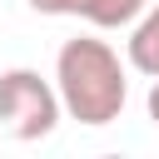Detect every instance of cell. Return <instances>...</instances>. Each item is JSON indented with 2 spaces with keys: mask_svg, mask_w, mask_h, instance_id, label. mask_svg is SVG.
Returning a JSON list of instances; mask_svg holds the SVG:
<instances>
[{
  "mask_svg": "<svg viewBox=\"0 0 159 159\" xmlns=\"http://www.w3.org/2000/svg\"><path fill=\"white\" fill-rule=\"evenodd\" d=\"M55 89H60V109L80 124H94V129L114 124L124 99H129V80H124V65H119L114 45H104L94 35H80V40L60 45Z\"/></svg>",
  "mask_w": 159,
  "mask_h": 159,
  "instance_id": "cell-1",
  "label": "cell"
},
{
  "mask_svg": "<svg viewBox=\"0 0 159 159\" xmlns=\"http://www.w3.org/2000/svg\"><path fill=\"white\" fill-rule=\"evenodd\" d=\"M55 124H60V89L40 80V70H25V65L5 70L0 75V129L30 144V139L55 134Z\"/></svg>",
  "mask_w": 159,
  "mask_h": 159,
  "instance_id": "cell-2",
  "label": "cell"
},
{
  "mask_svg": "<svg viewBox=\"0 0 159 159\" xmlns=\"http://www.w3.org/2000/svg\"><path fill=\"white\" fill-rule=\"evenodd\" d=\"M129 65L149 80H159V0L144 5V15L129 30Z\"/></svg>",
  "mask_w": 159,
  "mask_h": 159,
  "instance_id": "cell-3",
  "label": "cell"
},
{
  "mask_svg": "<svg viewBox=\"0 0 159 159\" xmlns=\"http://www.w3.org/2000/svg\"><path fill=\"white\" fill-rule=\"evenodd\" d=\"M144 5L149 0H84L80 20H89L94 30H119V25H134L144 15Z\"/></svg>",
  "mask_w": 159,
  "mask_h": 159,
  "instance_id": "cell-4",
  "label": "cell"
},
{
  "mask_svg": "<svg viewBox=\"0 0 159 159\" xmlns=\"http://www.w3.org/2000/svg\"><path fill=\"white\" fill-rule=\"evenodd\" d=\"M35 15H84V0H25Z\"/></svg>",
  "mask_w": 159,
  "mask_h": 159,
  "instance_id": "cell-5",
  "label": "cell"
},
{
  "mask_svg": "<svg viewBox=\"0 0 159 159\" xmlns=\"http://www.w3.org/2000/svg\"><path fill=\"white\" fill-rule=\"evenodd\" d=\"M149 119L159 124V80H154V89H149Z\"/></svg>",
  "mask_w": 159,
  "mask_h": 159,
  "instance_id": "cell-6",
  "label": "cell"
}]
</instances>
